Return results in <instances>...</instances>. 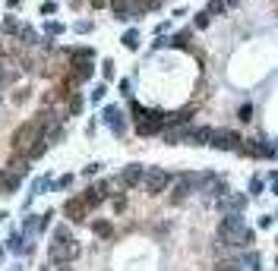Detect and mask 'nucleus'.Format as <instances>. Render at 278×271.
Here are the masks:
<instances>
[{
	"instance_id": "473e14b6",
	"label": "nucleus",
	"mask_w": 278,
	"mask_h": 271,
	"mask_svg": "<svg viewBox=\"0 0 278 271\" xmlns=\"http://www.w3.org/2000/svg\"><path fill=\"white\" fill-rule=\"evenodd\" d=\"M70 183H73V177H70V174H67V177H60V180H57V183H54V186H57V189H67V186H70Z\"/></svg>"
},
{
	"instance_id": "ea45409f",
	"label": "nucleus",
	"mask_w": 278,
	"mask_h": 271,
	"mask_svg": "<svg viewBox=\"0 0 278 271\" xmlns=\"http://www.w3.org/2000/svg\"><path fill=\"white\" fill-rule=\"evenodd\" d=\"M0 262H4V249H0Z\"/></svg>"
},
{
	"instance_id": "a19ab883",
	"label": "nucleus",
	"mask_w": 278,
	"mask_h": 271,
	"mask_svg": "<svg viewBox=\"0 0 278 271\" xmlns=\"http://www.w3.org/2000/svg\"><path fill=\"white\" fill-rule=\"evenodd\" d=\"M225 4H237V0H225Z\"/></svg>"
},
{
	"instance_id": "39448f33",
	"label": "nucleus",
	"mask_w": 278,
	"mask_h": 271,
	"mask_svg": "<svg viewBox=\"0 0 278 271\" xmlns=\"http://www.w3.org/2000/svg\"><path fill=\"white\" fill-rule=\"evenodd\" d=\"M164 126H168V114H161V111H149L139 123H136V133L139 136H155V133H161Z\"/></svg>"
},
{
	"instance_id": "c9c22d12",
	"label": "nucleus",
	"mask_w": 278,
	"mask_h": 271,
	"mask_svg": "<svg viewBox=\"0 0 278 271\" xmlns=\"http://www.w3.org/2000/svg\"><path fill=\"white\" fill-rule=\"evenodd\" d=\"M215 271H237V265H234V262H221Z\"/></svg>"
},
{
	"instance_id": "4468645a",
	"label": "nucleus",
	"mask_w": 278,
	"mask_h": 271,
	"mask_svg": "<svg viewBox=\"0 0 278 271\" xmlns=\"http://www.w3.org/2000/svg\"><path fill=\"white\" fill-rule=\"evenodd\" d=\"M67 57H70V63H82V60H95V51L92 47H70Z\"/></svg>"
},
{
	"instance_id": "1a4fd4ad",
	"label": "nucleus",
	"mask_w": 278,
	"mask_h": 271,
	"mask_svg": "<svg viewBox=\"0 0 278 271\" xmlns=\"http://www.w3.org/2000/svg\"><path fill=\"white\" fill-rule=\"evenodd\" d=\"M108 195H111V183H95V186H89V189L82 192V199H85L89 208H98Z\"/></svg>"
},
{
	"instance_id": "9b49d317",
	"label": "nucleus",
	"mask_w": 278,
	"mask_h": 271,
	"mask_svg": "<svg viewBox=\"0 0 278 271\" xmlns=\"http://www.w3.org/2000/svg\"><path fill=\"white\" fill-rule=\"evenodd\" d=\"M48 224H51V211H45V214H29V218L23 221V233H41Z\"/></svg>"
},
{
	"instance_id": "aec40b11",
	"label": "nucleus",
	"mask_w": 278,
	"mask_h": 271,
	"mask_svg": "<svg viewBox=\"0 0 278 271\" xmlns=\"http://www.w3.org/2000/svg\"><path fill=\"white\" fill-rule=\"evenodd\" d=\"M225 10H228L225 0H209V4H206V13H209V16H225Z\"/></svg>"
},
{
	"instance_id": "b1692460",
	"label": "nucleus",
	"mask_w": 278,
	"mask_h": 271,
	"mask_svg": "<svg viewBox=\"0 0 278 271\" xmlns=\"http://www.w3.org/2000/svg\"><path fill=\"white\" fill-rule=\"evenodd\" d=\"M67 107H70V114H79V111H82V98L70 92V101H67Z\"/></svg>"
},
{
	"instance_id": "e433bc0d",
	"label": "nucleus",
	"mask_w": 278,
	"mask_h": 271,
	"mask_svg": "<svg viewBox=\"0 0 278 271\" xmlns=\"http://www.w3.org/2000/svg\"><path fill=\"white\" fill-rule=\"evenodd\" d=\"M54 268H48V271H70V265H57V262H51Z\"/></svg>"
},
{
	"instance_id": "ddd939ff",
	"label": "nucleus",
	"mask_w": 278,
	"mask_h": 271,
	"mask_svg": "<svg viewBox=\"0 0 278 271\" xmlns=\"http://www.w3.org/2000/svg\"><path fill=\"white\" fill-rule=\"evenodd\" d=\"M7 249H10V252H32V246L26 243V233H23V230L10 233V240H7Z\"/></svg>"
},
{
	"instance_id": "72a5a7b5",
	"label": "nucleus",
	"mask_w": 278,
	"mask_h": 271,
	"mask_svg": "<svg viewBox=\"0 0 278 271\" xmlns=\"http://www.w3.org/2000/svg\"><path fill=\"white\" fill-rule=\"evenodd\" d=\"M250 192H253V195L263 192V180H253V183H250Z\"/></svg>"
},
{
	"instance_id": "dca6fc26",
	"label": "nucleus",
	"mask_w": 278,
	"mask_h": 271,
	"mask_svg": "<svg viewBox=\"0 0 278 271\" xmlns=\"http://www.w3.org/2000/svg\"><path fill=\"white\" fill-rule=\"evenodd\" d=\"M111 10L117 19H130V0H111Z\"/></svg>"
},
{
	"instance_id": "393cba45",
	"label": "nucleus",
	"mask_w": 278,
	"mask_h": 271,
	"mask_svg": "<svg viewBox=\"0 0 278 271\" xmlns=\"http://www.w3.org/2000/svg\"><path fill=\"white\" fill-rule=\"evenodd\" d=\"M54 240H73V233H70V227H67V224H60L57 230H54Z\"/></svg>"
},
{
	"instance_id": "f3484780",
	"label": "nucleus",
	"mask_w": 278,
	"mask_h": 271,
	"mask_svg": "<svg viewBox=\"0 0 278 271\" xmlns=\"http://www.w3.org/2000/svg\"><path fill=\"white\" fill-rule=\"evenodd\" d=\"M158 7H161V0H136L130 16H139V13H145V10H158Z\"/></svg>"
},
{
	"instance_id": "f03ea898",
	"label": "nucleus",
	"mask_w": 278,
	"mask_h": 271,
	"mask_svg": "<svg viewBox=\"0 0 278 271\" xmlns=\"http://www.w3.org/2000/svg\"><path fill=\"white\" fill-rule=\"evenodd\" d=\"M76 256H79V243L76 240H54L48 246V259L57 262V265H70Z\"/></svg>"
},
{
	"instance_id": "20e7f679",
	"label": "nucleus",
	"mask_w": 278,
	"mask_h": 271,
	"mask_svg": "<svg viewBox=\"0 0 278 271\" xmlns=\"http://www.w3.org/2000/svg\"><path fill=\"white\" fill-rule=\"evenodd\" d=\"M142 186H145V192H149V195H158V192H164V189L171 186V174L161 170V167H149V170H145V177H142Z\"/></svg>"
},
{
	"instance_id": "412c9836",
	"label": "nucleus",
	"mask_w": 278,
	"mask_h": 271,
	"mask_svg": "<svg viewBox=\"0 0 278 271\" xmlns=\"http://www.w3.org/2000/svg\"><path fill=\"white\" fill-rule=\"evenodd\" d=\"M92 230H95V233H98V237H104V240L111 237V233H114V227H111L108 221H95V224H92Z\"/></svg>"
},
{
	"instance_id": "4c0bfd02",
	"label": "nucleus",
	"mask_w": 278,
	"mask_h": 271,
	"mask_svg": "<svg viewBox=\"0 0 278 271\" xmlns=\"http://www.w3.org/2000/svg\"><path fill=\"white\" fill-rule=\"evenodd\" d=\"M7 7H10V10H16V7H23V0H7Z\"/></svg>"
},
{
	"instance_id": "58836bf2",
	"label": "nucleus",
	"mask_w": 278,
	"mask_h": 271,
	"mask_svg": "<svg viewBox=\"0 0 278 271\" xmlns=\"http://www.w3.org/2000/svg\"><path fill=\"white\" fill-rule=\"evenodd\" d=\"M108 4V0H92V7H104Z\"/></svg>"
},
{
	"instance_id": "bb28decb",
	"label": "nucleus",
	"mask_w": 278,
	"mask_h": 271,
	"mask_svg": "<svg viewBox=\"0 0 278 271\" xmlns=\"http://www.w3.org/2000/svg\"><path fill=\"white\" fill-rule=\"evenodd\" d=\"M101 73H104V79H114V60H104L101 63Z\"/></svg>"
},
{
	"instance_id": "c85d7f7f",
	"label": "nucleus",
	"mask_w": 278,
	"mask_h": 271,
	"mask_svg": "<svg viewBox=\"0 0 278 271\" xmlns=\"http://www.w3.org/2000/svg\"><path fill=\"white\" fill-rule=\"evenodd\" d=\"M240 120H253V104H244V107H240Z\"/></svg>"
},
{
	"instance_id": "423d86ee",
	"label": "nucleus",
	"mask_w": 278,
	"mask_h": 271,
	"mask_svg": "<svg viewBox=\"0 0 278 271\" xmlns=\"http://www.w3.org/2000/svg\"><path fill=\"white\" fill-rule=\"evenodd\" d=\"M89 211H92V208L85 205V199H82V195H73V199H67V205H63V214H67L70 221H76V224L89 218Z\"/></svg>"
},
{
	"instance_id": "f8f14e48",
	"label": "nucleus",
	"mask_w": 278,
	"mask_h": 271,
	"mask_svg": "<svg viewBox=\"0 0 278 271\" xmlns=\"http://www.w3.org/2000/svg\"><path fill=\"white\" fill-rule=\"evenodd\" d=\"M104 123L114 130L117 136L126 130V123H123V114H120V107H104Z\"/></svg>"
},
{
	"instance_id": "a211bd4d",
	"label": "nucleus",
	"mask_w": 278,
	"mask_h": 271,
	"mask_svg": "<svg viewBox=\"0 0 278 271\" xmlns=\"http://www.w3.org/2000/svg\"><path fill=\"white\" fill-rule=\"evenodd\" d=\"M120 41H123V47H126V51H136V47H139V32H136V29H130Z\"/></svg>"
},
{
	"instance_id": "6ab92c4d",
	"label": "nucleus",
	"mask_w": 278,
	"mask_h": 271,
	"mask_svg": "<svg viewBox=\"0 0 278 271\" xmlns=\"http://www.w3.org/2000/svg\"><path fill=\"white\" fill-rule=\"evenodd\" d=\"M16 38H23V44H38V35H35V29H32V26H23Z\"/></svg>"
},
{
	"instance_id": "2eb2a0df",
	"label": "nucleus",
	"mask_w": 278,
	"mask_h": 271,
	"mask_svg": "<svg viewBox=\"0 0 278 271\" xmlns=\"http://www.w3.org/2000/svg\"><path fill=\"white\" fill-rule=\"evenodd\" d=\"M19 19H16V16H4V26H0V32H4V35H13V38H16V35H19Z\"/></svg>"
},
{
	"instance_id": "9d476101",
	"label": "nucleus",
	"mask_w": 278,
	"mask_h": 271,
	"mask_svg": "<svg viewBox=\"0 0 278 271\" xmlns=\"http://www.w3.org/2000/svg\"><path fill=\"white\" fill-rule=\"evenodd\" d=\"M23 186V174H16V170H0V195H10Z\"/></svg>"
},
{
	"instance_id": "0eeeda50",
	"label": "nucleus",
	"mask_w": 278,
	"mask_h": 271,
	"mask_svg": "<svg viewBox=\"0 0 278 271\" xmlns=\"http://www.w3.org/2000/svg\"><path fill=\"white\" fill-rule=\"evenodd\" d=\"M209 145L221 149V152H231V149H240V136L231 133V130H212V142Z\"/></svg>"
},
{
	"instance_id": "2f4dec72",
	"label": "nucleus",
	"mask_w": 278,
	"mask_h": 271,
	"mask_svg": "<svg viewBox=\"0 0 278 271\" xmlns=\"http://www.w3.org/2000/svg\"><path fill=\"white\" fill-rule=\"evenodd\" d=\"M73 29H76V32H82V35H85V32H92V22H89V19H82V22H76V26H73Z\"/></svg>"
},
{
	"instance_id": "7c9ffc66",
	"label": "nucleus",
	"mask_w": 278,
	"mask_h": 271,
	"mask_svg": "<svg viewBox=\"0 0 278 271\" xmlns=\"http://www.w3.org/2000/svg\"><path fill=\"white\" fill-rule=\"evenodd\" d=\"M26 98H29V88H19V92H16V95H13V101H16V104H23Z\"/></svg>"
},
{
	"instance_id": "4be33fe9",
	"label": "nucleus",
	"mask_w": 278,
	"mask_h": 271,
	"mask_svg": "<svg viewBox=\"0 0 278 271\" xmlns=\"http://www.w3.org/2000/svg\"><path fill=\"white\" fill-rule=\"evenodd\" d=\"M51 189V183L45 177H38V180H32V195H41V192H48Z\"/></svg>"
},
{
	"instance_id": "6e6552de",
	"label": "nucleus",
	"mask_w": 278,
	"mask_h": 271,
	"mask_svg": "<svg viewBox=\"0 0 278 271\" xmlns=\"http://www.w3.org/2000/svg\"><path fill=\"white\" fill-rule=\"evenodd\" d=\"M142 177H145V167H142V164H126V167L120 170V177H117V183L126 186V189H133V186L142 183Z\"/></svg>"
},
{
	"instance_id": "f704fd0d",
	"label": "nucleus",
	"mask_w": 278,
	"mask_h": 271,
	"mask_svg": "<svg viewBox=\"0 0 278 271\" xmlns=\"http://www.w3.org/2000/svg\"><path fill=\"white\" fill-rule=\"evenodd\" d=\"M54 10H57V4H51V0H48V4H41V16H45V13H48V16H51V13H54Z\"/></svg>"
},
{
	"instance_id": "5701e85b",
	"label": "nucleus",
	"mask_w": 278,
	"mask_h": 271,
	"mask_svg": "<svg viewBox=\"0 0 278 271\" xmlns=\"http://www.w3.org/2000/svg\"><path fill=\"white\" fill-rule=\"evenodd\" d=\"M209 22H212V16H209L206 10L196 13V19H193V26H196V29H209Z\"/></svg>"
},
{
	"instance_id": "cd10ccee",
	"label": "nucleus",
	"mask_w": 278,
	"mask_h": 271,
	"mask_svg": "<svg viewBox=\"0 0 278 271\" xmlns=\"http://www.w3.org/2000/svg\"><path fill=\"white\" fill-rule=\"evenodd\" d=\"M104 92H108V85H95V92H92V104H98L104 98Z\"/></svg>"
},
{
	"instance_id": "f257e3e1",
	"label": "nucleus",
	"mask_w": 278,
	"mask_h": 271,
	"mask_svg": "<svg viewBox=\"0 0 278 271\" xmlns=\"http://www.w3.org/2000/svg\"><path fill=\"white\" fill-rule=\"evenodd\" d=\"M38 139H45V130L38 126V120H26V123L16 126V133H13V152L19 155V158H26L35 149V142H38Z\"/></svg>"
},
{
	"instance_id": "7ed1b4c3",
	"label": "nucleus",
	"mask_w": 278,
	"mask_h": 271,
	"mask_svg": "<svg viewBox=\"0 0 278 271\" xmlns=\"http://www.w3.org/2000/svg\"><path fill=\"white\" fill-rule=\"evenodd\" d=\"M202 183V177H196V174H180L174 183H171V202L177 205V202H183L190 192H196V186Z\"/></svg>"
},
{
	"instance_id": "c756f323",
	"label": "nucleus",
	"mask_w": 278,
	"mask_h": 271,
	"mask_svg": "<svg viewBox=\"0 0 278 271\" xmlns=\"http://www.w3.org/2000/svg\"><path fill=\"white\" fill-rule=\"evenodd\" d=\"M45 29H48L51 35H63V26H60V22H48Z\"/></svg>"
},
{
	"instance_id": "a878e982",
	"label": "nucleus",
	"mask_w": 278,
	"mask_h": 271,
	"mask_svg": "<svg viewBox=\"0 0 278 271\" xmlns=\"http://www.w3.org/2000/svg\"><path fill=\"white\" fill-rule=\"evenodd\" d=\"M13 76H16L13 69H10L7 63H0V82H13Z\"/></svg>"
}]
</instances>
